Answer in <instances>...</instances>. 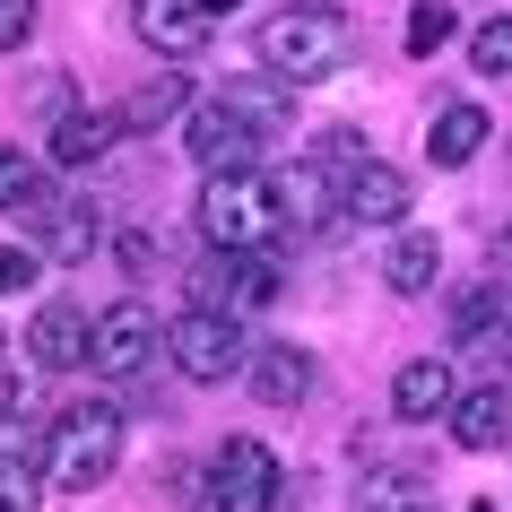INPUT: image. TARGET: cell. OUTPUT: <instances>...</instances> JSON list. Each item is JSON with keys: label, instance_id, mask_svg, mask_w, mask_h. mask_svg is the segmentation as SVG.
I'll return each instance as SVG.
<instances>
[{"label": "cell", "instance_id": "1", "mask_svg": "<svg viewBox=\"0 0 512 512\" xmlns=\"http://www.w3.org/2000/svg\"><path fill=\"white\" fill-rule=\"evenodd\" d=\"M252 53H261V70H270V79L322 87V79H339V70H348L356 27H348V9H330V0H287L278 18H261Z\"/></svg>", "mask_w": 512, "mask_h": 512}, {"label": "cell", "instance_id": "2", "mask_svg": "<svg viewBox=\"0 0 512 512\" xmlns=\"http://www.w3.org/2000/svg\"><path fill=\"white\" fill-rule=\"evenodd\" d=\"M44 486H61V495H87V486H105L113 469H122V408L113 400H79L61 408L53 426H44Z\"/></svg>", "mask_w": 512, "mask_h": 512}, {"label": "cell", "instance_id": "3", "mask_svg": "<svg viewBox=\"0 0 512 512\" xmlns=\"http://www.w3.org/2000/svg\"><path fill=\"white\" fill-rule=\"evenodd\" d=\"M278 183H261L252 165H235V174H200V235L217 243V252H270L278 243Z\"/></svg>", "mask_w": 512, "mask_h": 512}, {"label": "cell", "instance_id": "4", "mask_svg": "<svg viewBox=\"0 0 512 512\" xmlns=\"http://www.w3.org/2000/svg\"><path fill=\"white\" fill-rule=\"evenodd\" d=\"M252 348L261 339H243V313H226V304H191V313L165 322V356H174L183 382H235L252 365Z\"/></svg>", "mask_w": 512, "mask_h": 512}, {"label": "cell", "instance_id": "5", "mask_svg": "<svg viewBox=\"0 0 512 512\" xmlns=\"http://www.w3.org/2000/svg\"><path fill=\"white\" fill-rule=\"evenodd\" d=\"M278 495H287L278 452L261 443V434H235V443L217 452V495H209V512H278Z\"/></svg>", "mask_w": 512, "mask_h": 512}, {"label": "cell", "instance_id": "6", "mask_svg": "<svg viewBox=\"0 0 512 512\" xmlns=\"http://www.w3.org/2000/svg\"><path fill=\"white\" fill-rule=\"evenodd\" d=\"M183 148H191V165H200V174H235V165H252L270 139L235 113V96H209V105L183 113Z\"/></svg>", "mask_w": 512, "mask_h": 512}, {"label": "cell", "instance_id": "7", "mask_svg": "<svg viewBox=\"0 0 512 512\" xmlns=\"http://www.w3.org/2000/svg\"><path fill=\"white\" fill-rule=\"evenodd\" d=\"M148 356H157V313L139 296L105 304V313H96V339H87V365L105 382H131V374H148Z\"/></svg>", "mask_w": 512, "mask_h": 512}, {"label": "cell", "instance_id": "8", "mask_svg": "<svg viewBox=\"0 0 512 512\" xmlns=\"http://www.w3.org/2000/svg\"><path fill=\"white\" fill-rule=\"evenodd\" d=\"M209 9L200 0H131V35L148 44L157 61H200L209 53Z\"/></svg>", "mask_w": 512, "mask_h": 512}, {"label": "cell", "instance_id": "9", "mask_svg": "<svg viewBox=\"0 0 512 512\" xmlns=\"http://www.w3.org/2000/svg\"><path fill=\"white\" fill-rule=\"evenodd\" d=\"M200 304H226V313L278 304V243L270 252H217L209 270H200Z\"/></svg>", "mask_w": 512, "mask_h": 512}, {"label": "cell", "instance_id": "10", "mask_svg": "<svg viewBox=\"0 0 512 512\" xmlns=\"http://www.w3.org/2000/svg\"><path fill=\"white\" fill-rule=\"evenodd\" d=\"M339 209H348V226H408V174L382 157H356L339 174Z\"/></svg>", "mask_w": 512, "mask_h": 512}, {"label": "cell", "instance_id": "11", "mask_svg": "<svg viewBox=\"0 0 512 512\" xmlns=\"http://www.w3.org/2000/svg\"><path fill=\"white\" fill-rule=\"evenodd\" d=\"M87 339H96V322H87L70 296L35 304V322H27V356H35V374H70V365H87Z\"/></svg>", "mask_w": 512, "mask_h": 512}, {"label": "cell", "instance_id": "12", "mask_svg": "<svg viewBox=\"0 0 512 512\" xmlns=\"http://www.w3.org/2000/svg\"><path fill=\"white\" fill-rule=\"evenodd\" d=\"M460 382H452V356H408L400 374H391V417L408 426H434V417H452Z\"/></svg>", "mask_w": 512, "mask_h": 512}, {"label": "cell", "instance_id": "13", "mask_svg": "<svg viewBox=\"0 0 512 512\" xmlns=\"http://www.w3.org/2000/svg\"><path fill=\"white\" fill-rule=\"evenodd\" d=\"M243 382H252V400H261V408H296L304 391H313V356H304L296 339H261L252 365H243Z\"/></svg>", "mask_w": 512, "mask_h": 512}, {"label": "cell", "instance_id": "14", "mask_svg": "<svg viewBox=\"0 0 512 512\" xmlns=\"http://www.w3.org/2000/svg\"><path fill=\"white\" fill-rule=\"evenodd\" d=\"M278 217H287L296 235H322L330 217H348V209H339V174H330L322 157H304L296 174L278 183Z\"/></svg>", "mask_w": 512, "mask_h": 512}, {"label": "cell", "instance_id": "15", "mask_svg": "<svg viewBox=\"0 0 512 512\" xmlns=\"http://www.w3.org/2000/svg\"><path fill=\"white\" fill-rule=\"evenodd\" d=\"M452 443L460 452H504L512 443V391L504 382H478V391L452 400Z\"/></svg>", "mask_w": 512, "mask_h": 512}, {"label": "cell", "instance_id": "16", "mask_svg": "<svg viewBox=\"0 0 512 512\" xmlns=\"http://www.w3.org/2000/svg\"><path fill=\"white\" fill-rule=\"evenodd\" d=\"M382 278H391V296H434V278H443V243H434V226H391Z\"/></svg>", "mask_w": 512, "mask_h": 512}, {"label": "cell", "instance_id": "17", "mask_svg": "<svg viewBox=\"0 0 512 512\" xmlns=\"http://www.w3.org/2000/svg\"><path fill=\"white\" fill-rule=\"evenodd\" d=\"M35 235H44L53 261H87V252L105 243V217H96V200H53V209L35 217Z\"/></svg>", "mask_w": 512, "mask_h": 512}, {"label": "cell", "instance_id": "18", "mask_svg": "<svg viewBox=\"0 0 512 512\" xmlns=\"http://www.w3.org/2000/svg\"><path fill=\"white\" fill-rule=\"evenodd\" d=\"M113 139H122V113H61L53 122V165H70V174H79V165H96L113 148Z\"/></svg>", "mask_w": 512, "mask_h": 512}, {"label": "cell", "instance_id": "19", "mask_svg": "<svg viewBox=\"0 0 512 512\" xmlns=\"http://www.w3.org/2000/svg\"><path fill=\"white\" fill-rule=\"evenodd\" d=\"M486 139H495V122H486L478 105H443V113H434V131H426V157L443 165V174H452V165H469V157H478Z\"/></svg>", "mask_w": 512, "mask_h": 512}, {"label": "cell", "instance_id": "20", "mask_svg": "<svg viewBox=\"0 0 512 512\" xmlns=\"http://www.w3.org/2000/svg\"><path fill=\"white\" fill-rule=\"evenodd\" d=\"M226 96H235V113H243L261 139H287V131H296V87L270 79V70H261V79H243V87H226Z\"/></svg>", "mask_w": 512, "mask_h": 512}, {"label": "cell", "instance_id": "21", "mask_svg": "<svg viewBox=\"0 0 512 512\" xmlns=\"http://www.w3.org/2000/svg\"><path fill=\"white\" fill-rule=\"evenodd\" d=\"M53 200H61V191L44 183V165H35V157H18V148L0 139V209H9V217H27V226H35V217L53 209Z\"/></svg>", "mask_w": 512, "mask_h": 512}, {"label": "cell", "instance_id": "22", "mask_svg": "<svg viewBox=\"0 0 512 512\" xmlns=\"http://www.w3.org/2000/svg\"><path fill=\"white\" fill-rule=\"evenodd\" d=\"M174 113H191V87H183V70H157V79H139L122 96V131H157Z\"/></svg>", "mask_w": 512, "mask_h": 512}, {"label": "cell", "instance_id": "23", "mask_svg": "<svg viewBox=\"0 0 512 512\" xmlns=\"http://www.w3.org/2000/svg\"><path fill=\"white\" fill-rule=\"evenodd\" d=\"M469 70H478V79H512V18L469 27Z\"/></svg>", "mask_w": 512, "mask_h": 512}, {"label": "cell", "instance_id": "24", "mask_svg": "<svg viewBox=\"0 0 512 512\" xmlns=\"http://www.w3.org/2000/svg\"><path fill=\"white\" fill-rule=\"evenodd\" d=\"M35 504H44V460L9 452L0 460V512H35Z\"/></svg>", "mask_w": 512, "mask_h": 512}, {"label": "cell", "instance_id": "25", "mask_svg": "<svg viewBox=\"0 0 512 512\" xmlns=\"http://www.w3.org/2000/svg\"><path fill=\"white\" fill-rule=\"evenodd\" d=\"M452 0H417V9H408V53L426 61V53H443V44H452Z\"/></svg>", "mask_w": 512, "mask_h": 512}, {"label": "cell", "instance_id": "26", "mask_svg": "<svg viewBox=\"0 0 512 512\" xmlns=\"http://www.w3.org/2000/svg\"><path fill=\"white\" fill-rule=\"evenodd\" d=\"M35 35V0H0V53H18Z\"/></svg>", "mask_w": 512, "mask_h": 512}, {"label": "cell", "instance_id": "27", "mask_svg": "<svg viewBox=\"0 0 512 512\" xmlns=\"http://www.w3.org/2000/svg\"><path fill=\"white\" fill-rule=\"evenodd\" d=\"M18 287H35V252L27 243H0V296H18Z\"/></svg>", "mask_w": 512, "mask_h": 512}, {"label": "cell", "instance_id": "28", "mask_svg": "<svg viewBox=\"0 0 512 512\" xmlns=\"http://www.w3.org/2000/svg\"><path fill=\"white\" fill-rule=\"evenodd\" d=\"M200 9H209V18H235V9H243V0H200Z\"/></svg>", "mask_w": 512, "mask_h": 512}, {"label": "cell", "instance_id": "29", "mask_svg": "<svg viewBox=\"0 0 512 512\" xmlns=\"http://www.w3.org/2000/svg\"><path fill=\"white\" fill-rule=\"evenodd\" d=\"M0 365H9V330H0Z\"/></svg>", "mask_w": 512, "mask_h": 512}, {"label": "cell", "instance_id": "30", "mask_svg": "<svg viewBox=\"0 0 512 512\" xmlns=\"http://www.w3.org/2000/svg\"><path fill=\"white\" fill-rule=\"evenodd\" d=\"M469 512H495V504H469Z\"/></svg>", "mask_w": 512, "mask_h": 512}, {"label": "cell", "instance_id": "31", "mask_svg": "<svg viewBox=\"0 0 512 512\" xmlns=\"http://www.w3.org/2000/svg\"><path fill=\"white\" fill-rule=\"evenodd\" d=\"M408 512H426V504H408Z\"/></svg>", "mask_w": 512, "mask_h": 512}, {"label": "cell", "instance_id": "32", "mask_svg": "<svg viewBox=\"0 0 512 512\" xmlns=\"http://www.w3.org/2000/svg\"><path fill=\"white\" fill-rule=\"evenodd\" d=\"M504 157H512V139H504Z\"/></svg>", "mask_w": 512, "mask_h": 512}]
</instances>
